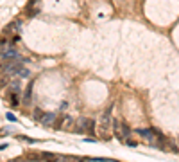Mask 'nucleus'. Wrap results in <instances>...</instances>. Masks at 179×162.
<instances>
[{"label":"nucleus","mask_w":179,"mask_h":162,"mask_svg":"<svg viewBox=\"0 0 179 162\" xmlns=\"http://www.w3.org/2000/svg\"><path fill=\"white\" fill-rule=\"evenodd\" d=\"M113 126H115V135H116V139L120 140V142H125L129 140L131 137V128H129L125 123H120V121H113Z\"/></svg>","instance_id":"obj_1"},{"label":"nucleus","mask_w":179,"mask_h":162,"mask_svg":"<svg viewBox=\"0 0 179 162\" xmlns=\"http://www.w3.org/2000/svg\"><path fill=\"white\" fill-rule=\"evenodd\" d=\"M73 130L79 133H93L95 130V123H93V119H88V117H81L75 121V126H73Z\"/></svg>","instance_id":"obj_2"},{"label":"nucleus","mask_w":179,"mask_h":162,"mask_svg":"<svg viewBox=\"0 0 179 162\" xmlns=\"http://www.w3.org/2000/svg\"><path fill=\"white\" fill-rule=\"evenodd\" d=\"M21 29H23V22L21 20H14V22H11L6 27V34H18V33H21Z\"/></svg>","instance_id":"obj_3"},{"label":"nucleus","mask_w":179,"mask_h":162,"mask_svg":"<svg viewBox=\"0 0 179 162\" xmlns=\"http://www.w3.org/2000/svg\"><path fill=\"white\" fill-rule=\"evenodd\" d=\"M109 112H111V108L102 115V119H100V126H99V130H100V133L104 135V137H107L106 135V132H107V128H109V124H111V117H109Z\"/></svg>","instance_id":"obj_4"},{"label":"nucleus","mask_w":179,"mask_h":162,"mask_svg":"<svg viewBox=\"0 0 179 162\" xmlns=\"http://www.w3.org/2000/svg\"><path fill=\"white\" fill-rule=\"evenodd\" d=\"M54 119H56L54 114H50V112H43L41 117L38 119V121H40L43 126H50V124H54Z\"/></svg>","instance_id":"obj_5"},{"label":"nucleus","mask_w":179,"mask_h":162,"mask_svg":"<svg viewBox=\"0 0 179 162\" xmlns=\"http://www.w3.org/2000/svg\"><path fill=\"white\" fill-rule=\"evenodd\" d=\"M31 97H32V83H29L27 89H25V92H23V97H21V104H23V106L31 104Z\"/></svg>","instance_id":"obj_6"},{"label":"nucleus","mask_w":179,"mask_h":162,"mask_svg":"<svg viewBox=\"0 0 179 162\" xmlns=\"http://www.w3.org/2000/svg\"><path fill=\"white\" fill-rule=\"evenodd\" d=\"M2 56H4L6 59H14V58H20V54H18V51L14 49L13 45H11V47H9V49H7L6 52H2Z\"/></svg>","instance_id":"obj_7"},{"label":"nucleus","mask_w":179,"mask_h":162,"mask_svg":"<svg viewBox=\"0 0 179 162\" xmlns=\"http://www.w3.org/2000/svg\"><path fill=\"white\" fill-rule=\"evenodd\" d=\"M63 123L59 124V128H63V130H73V126H75V121L72 117H64V119H61Z\"/></svg>","instance_id":"obj_8"},{"label":"nucleus","mask_w":179,"mask_h":162,"mask_svg":"<svg viewBox=\"0 0 179 162\" xmlns=\"http://www.w3.org/2000/svg\"><path fill=\"white\" fill-rule=\"evenodd\" d=\"M57 162H82V159H77V157H70V155H66V157H61V155H59Z\"/></svg>","instance_id":"obj_9"},{"label":"nucleus","mask_w":179,"mask_h":162,"mask_svg":"<svg viewBox=\"0 0 179 162\" xmlns=\"http://www.w3.org/2000/svg\"><path fill=\"white\" fill-rule=\"evenodd\" d=\"M41 159H43V160H47V162H57L59 155H54V153H43V155H41Z\"/></svg>","instance_id":"obj_10"},{"label":"nucleus","mask_w":179,"mask_h":162,"mask_svg":"<svg viewBox=\"0 0 179 162\" xmlns=\"http://www.w3.org/2000/svg\"><path fill=\"white\" fill-rule=\"evenodd\" d=\"M9 47H11V43H9L7 40H0V54H2V52H6Z\"/></svg>","instance_id":"obj_11"},{"label":"nucleus","mask_w":179,"mask_h":162,"mask_svg":"<svg viewBox=\"0 0 179 162\" xmlns=\"http://www.w3.org/2000/svg\"><path fill=\"white\" fill-rule=\"evenodd\" d=\"M41 114H43V112L40 110V108H36V110H34V119H36V121H38V119L41 117Z\"/></svg>","instance_id":"obj_12"}]
</instances>
